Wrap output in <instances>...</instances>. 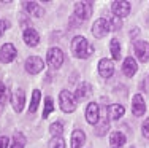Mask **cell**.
I'll return each mask as SVG.
<instances>
[{
  "instance_id": "cell-1",
  "label": "cell",
  "mask_w": 149,
  "mask_h": 148,
  "mask_svg": "<svg viewBox=\"0 0 149 148\" xmlns=\"http://www.w3.org/2000/svg\"><path fill=\"white\" fill-rule=\"evenodd\" d=\"M94 51H95V48L87 41L86 37L78 35V37H74L72 40V53H73L74 58L87 59V58H91V56L94 54Z\"/></svg>"
},
{
  "instance_id": "cell-2",
  "label": "cell",
  "mask_w": 149,
  "mask_h": 148,
  "mask_svg": "<svg viewBox=\"0 0 149 148\" xmlns=\"http://www.w3.org/2000/svg\"><path fill=\"white\" fill-rule=\"evenodd\" d=\"M59 104H60V108H62V112H65V113H73L74 110H76V99L70 91L63 89L60 91L59 94Z\"/></svg>"
},
{
  "instance_id": "cell-3",
  "label": "cell",
  "mask_w": 149,
  "mask_h": 148,
  "mask_svg": "<svg viewBox=\"0 0 149 148\" xmlns=\"http://www.w3.org/2000/svg\"><path fill=\"white\" fill-rule=\"evenodd\" d=\"M94 11V2H76L74 3V18L79 21L89 19Z\"/></svg>"
},
{
  "instance_id": "cell-4",
  "label": "cell",
  "mask_w": 149,
  "mask_h": 148,
  "mask_svg": "<svg viewBox=\"0 0 149 148\" xmlns=\"http://www.w3.org/2000/svg\"><path fill=\"white\" fill-rule=\"evenodd\" d=\"M111 30V26H109V21H106L105 18H98L94 24H92V29L91 32L95 38H103L109 34Z\"/></svg>"
},
{
  "instance_id": "cell-5",
  "label": "cell",
  "mask_w": 149,
  "mask_h": 148,
  "mask_svg": "<svg viewBox=\"0 0 149 148\" xmlns=\"http://www.w3.org/2000/svg\"><path fill=\"white\" fill-rule=\"evenodd\" d=\"M46 61H48V64L51 69H60L63 64V53L60 48H49L48 49V54H46Z\"/></svg>"
},
{
  "instance_id": "cell-6",
  "label": "cell",
  "mask_w": 149,
  "mask_h": 148,
  "mask_svg": "<svg viewBox=\"0 0 149 148\" xmlns=\"http://www.w3.org/2000/svg\"><path fill=\"white\" fill-rule=\"evenodd\" d=\"M26 72L30 73V75H37V73H40L41 70L45 69V62L41 58H38V56H30V58L26 59Z\"/></svg>"
},
{
  "instance_id": "cell-7",
  "label": "cell",
  "mask_w": 149,
  "mask_h": 148,
  "mask_svg": "<svg viewBox=\"0 0 149 148\" xmlns=\"http://www.w3.org/2000/svg\"><path fill=\"white\" fill-rule=\"evenodd\" d=\"M133 51L135 56H136L138 61L141 62H148L149 61V43L143 40H138L133 43Z\"/></svg>"
},
{
  "instance_id": "cell-8",
  "label": "cell",
  "mask_w": 149,
  "mask_h": 148,
  "mask_svg": "<svg viewBox=\"0 0 149 148\" xmlns=\"http://www.w3.org/2000/svg\"><path fill=\"white\" fill-rule=\"evenodd\" d=\"M130 10H132V5H130V2H125V0H116V2H113V5H111V11L114 13L116 18L129 16Z\"/></svg>"
},
{
  "instance_id": "cell-9",
  "label": "cell",
  "mask_w": 149,
  "mask_h": 148,
  "mask_svg": "<svg viewBox=\"0 0 149 148\" xmlns=\"http://www.w3.org/2000/svg\"><path fill=\"white\" fill-rule=\"evenodd\" d=\"M16 56H17V51H16V48L13 43H5L0 48V61H2L3 64L13 62L16 59Z\"/></svg>"
},
{
  "instance_id": "cell-10",
  "label": "cell",
  "mask_w": 149,
  "mask_h": 148,
  "mask_svg": "<svg viewBox=\"0 0 149 148\" xmlns=\"http://www.w3.org/2000/svg\"><path fill=\"white\" fill-rule=\"evenodd\" d=\"M10 100H11L13 110L19 113V112H22L24 105H26V93H24L22 89H15L11 94V97H10Z\"/></svg>"
},
{
  "instance_id": "cell-11",
  "label": "cell",
  "mask_w": 149,
  "mask_h": 148,
  "mask_svg": "<svg viewBox=\"0 0 149 148\" xmlns=\"http://www.w3.org/2000/svg\"><path fill=\"white\" fill-rule=\"evenodd\" d=\"M86 119H87V123L92 124V126H95L98 121H100V107H98V104L91 102V104L87 105V108H86Z\"/></svg>"
},
{
  "instance_id": "cell-12",
  "label": "cell",
  "mask_w": 149,
  "mask_h": 148,
  "mask_svg": "<svg viewBox=\"0 0 149 148\" xmlns=\"http://www.w3.org/2000/svg\"><path fill=\"white\" fill-rule=\"evenodd\" d=\"M132 113L135 116H143L146 113V102L141 94H135L132 99Z\"/></svg>"
},
{
  "instance_id": "cell-13",
  "label": "cell",
  "mask_w": 149,
  "mask_h": 148,
  "mask_svg": "<svg viewBox=\"0 0 149 148\" xmlns=\"http://www.w3.org/2000/svg\"><path fill=\"white\" fill-rule=\"evenodd\" d=\"M98 73H100L102 78H111L113 73H114L113 61H109V59H100V62H98Z\"/></svg>"
},
{
  "instance_id": "cell-14",
  "label": "cell",
  "mask_w": 149,
  "mask_h": 148,
  "mask_svg": "<svg viewBox=\"0 0 149 148\" xmlns=\"http://www.w3.org/2000/svg\"><path fill=\"white\" fill-rule=\"evenodd\" d=\"M22 38H24V41H26V45L30 48H35L40 43V35H38V32L35 29H32V27H27V29L24 30Z\"/></svg>"
},
{
  "instance_id": "cell-15",
  "label": "cell",
  "mask_w": 149,
  "mask_h": 148,
  "mask_svg": "<svg viewBox=\"0 0 149 148\" xmlns=\"http://www.w3.org/2000/svg\"><path fill=\"white\" fill-rule=\"evenodd\" d=\"M138 70V64L136 61L132 58V56H127L125 59H124V64H122V72L125 76H129V78H132V76L136 73Z\"/></svg>"
},
{
  "instance_id": "cell-16",
  "label": "cell",
  "mask_w": 149,
  "mask_h": 148,
  "mask_svg": "<svg viewBox=\"0 0 149 148\" xmlns=\"http://www.w3.org/2000/svg\"><path fill=\"white\" fill-rule=\"evenodd\" d=\"M24 10L35 18H43V15H45L43 6H40L38 2H24Z\"/></svg>"
},
{
  "instance_id": "cell-17",
  "label": "cell",
  "mask_w": 149,
  "mask_h": 148,
  "mask_svg": "<svg viewBox=\"0 0 149 148\" xmlns=\"http://www.w3.org/2000/svg\"><path fill=\"white\" fill-rule=\"evenodd\" d=\"M91 93H92L91 84L81 83L79 86L76 88V91H74V99H76V102H83V100H86V99L91 96Z\"/></svg>"
},
{
  "instance_id": "cell-18",
  "label": "cell",
  "mask_w": 149,
  "mask_h": 148,
  "mask_svg": "<svg viewBox=\"0 0 149 148\" xmlns=\"http://www.w3.org/2000/svg\"><path fill=\"white\" fill-rule=\"evenodd\" d=\"M108 131H109V118L103 116V118H100V121L94 126V134L97 137H103V135H106Z\"/></svg>"
},
{
  "instance_id": "cell-19",
  "label": "cell",
  "mask_w": 149,
  "mask_h": 148,
  "mask_svg": "<svg viewBox=\"0 0 149 148\" xmlns=\"http://www.w3.org/2000/svg\"><path fill=\"white\" fill-rule=\"evenodd\" d=\"M124 143H125V135H124L120 131H114L109 135V145L111 148H122Z\"/></svg>"
},
{
  "instance_id": "cell-20",
  "label": "cell",
  "mask_w": 149,
  "mask_h": 148,
  "mask_svg": "<svg viewBox=\"0 0 149 148\" xmlns=\"http://www.w3.org/2000/svg\"><path fill=\"white\" fill-rule=\"evenodd\" d=\"M86 142V134L81 129H74L72 134V148H81Z\"/></svg>"
},
{
  "instance_id": "cell-21",
  "label": "cell",
  "mask_w": 149,
  "mask_h": 148,
  "mask_svg": "<svg viewBox=\"0 0 149 148\" xmlns=\"http://www.w3.org/2000/svg\"><path fill=\"white\" fill-rule=\"evenodd\" d=\"M124 113H125V108L124 105H119V104H113L108 107V118L109 119H119L122 118Z\"/></svg>"
},
{
  "instance_id": "cell-22",
  "label": "cell",
  "mask_w": 149,
  "mask_h": 148,
  "mask_svg": "<svg viewBox=\"0 0 149 148\" xmlns=\"http://www.w3.org/2000/svg\"><path fill=\"white\" fill-rule=\"evenodd\" d=\"M40 99H41V93L38 89H35L33 93H32V100H30V105H29V115L37 112L38 104H40Z\"/></svg>"
},
{
  "instance_id": "cell-23",
  "label": "cell",
  "mask_w": 149,
  "mask_h": 148,
  "mask_svg": "<svg viewBox=\"0 0 149 148\" xmlns=\"http://www.w3.org/2000/svg\"><path fill=\"white\" fill-rule=\"evenodd\" d=\"M109 49H111V56L114 61H119L120 59V43L118 38H113L111 41H109Z\"/></svg>"
},
{
  "instance_id": "cell-24",
  "label": "cell",
  "mask_w": 149,
  "mask_h": 148,
  "mask_svg": "<svg viewBox=\"0 0 149 148\" xmlns=\"http://www.w3.org/2000/svg\"><path fill=\"white\" fill-rule=\"evenodd\" d=\"M27 143L26 137H24V134L21 132H15V135H13V142H11V148H24Z\"/></svg>"
},
{
  "instance_id": "cell-25",
  "label": "cell",
  "mask_w": 149,
  "mask_h": 148,
  "mask_svg": "<svg viewBox=\"0 0 149 148\" xmlns=\"http://www.w3.org/2000/svg\"><path fill=\"white\" fill-rule=\"evenodd\" d=\"M49 132H51L52 137H60V135H62V132H63V124L60 121L52 123V124L49 126Z\"/></svg>"
},
{
  "instance_id": "cell-26",
  "label": "cell",
  "mask_w": 149,
  "mask_h": 148,
  "mask_svg": "<svg viewBox=\"0 0 149 148\" xmlns=\"http://www.w3.org/2000/svg\"><path fill=\"white\" fill-rule=\"evenodd\" d=\"M54 110V102H52V97H46L45 99V110H43V119L48 118L51 115V112Z\"/></svg>"
},
{
  "instance_id": "cell-27",
  "label": "cell",
  "mask_w": 149,
  "mask_h": 148,
  "mask_svg": "<svg viewBox=\"0 0 149 148\" xmlns=\"http://www.w3.org/2000/svg\"><path fill=\"white\" fill-rule=\"evenodd\" d=\"M65 140L62 137H52L49 140V148H65Z\"/></svg>"
},
{
  "instance_id": "cell-28",
  "label": "cell",
  "mask_w": 149,
  "mask_h": 148,
  "mask_svg": "<svg viewBox=\"0 0 149 148\" xmlns=\"http://www.w3.org/2000/svg\"><path fill=\"white\" fill-rule=\"evenodd\" d=\"M109 26H111V30H120V27H122V21H120V18H111V21H109Z\"/></svg>"
},
{
  "instance_id": "cell-29",
  "label": "cell",
  "mask_w": 149,
  "mask_h": 148,
  "mask_svg": "<svg viewBox=\"0 0 149 148\" xmlns=\"http://www.w3.org/2000/svg\"><path fill=\"white\" fill-rule=\"evenodd\" d=\"M10 27H11V24H10L8 19H0V37H2V35L5 34V30H8Z\"/></svg>"
},
{
  "instance_id": "cell-30",
  "label": "cell",
  "mask_w": 149,
  "mask_h": 148,
  "mask_svg": "<svg viewBox=\"0 0 149 148\" xmlns=\"http://www.w3.org/2000/svg\"><path fill=\"white\" fill-rule=\"evenodd\" d=\"M6 102V88L3 81H0V104H5Z\"/></svg>"
},
{
  "instance_id": "cell-31",
  "label": "cell",
  "mask_w": 149,
  "mask_h": 148,
  "mask_svg": "<svg viewBox=\"0 0 149 148\" xmlns=\"http://www.w3.org/2000/svg\"><path fill=\"white\" fill-rule=\"evenodd\" d=\"M141 129H143V135L146 137V139H149V118L148 119H144V123H143V126H141Z\"/></svg>"
},
{
  "instance_id": "cell-32",
  "label": "cell",
  "mask_w": 149,
  "mask_h": 148,
  "mask_svg": "<svg viewBox=\"0 0 149 148\" xmlns=\"http://www.w3.org/2000/svg\"><path fill=\"white\" fill-rule=\"evenodd\" d=\"M10 145V139L6 135H2L0 137V148H8Z\"/></svg>"
},
{
  "instance_id": "cell-33",
  "label": "cell",
  "mask_w": 149,
  "mask_h": 148,
  "mask_svg": "<svg viewBox=\"0 0 149 148\" xmlns=\"http://www.w3.org/2000/svg\"><path fill=\"white\" fill-rule=\"evenodd\" d=\"M130 148H135V147H130Z\"/></svg>"
}]
</instances>
